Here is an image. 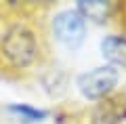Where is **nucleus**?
<instances>
[{
	"label": "nucleus",
	"instance_id": "nucleus-1",
	"mask_svg": "<svg viewBox=\"0 0 126 124\" xmlns=\"http://www.w3.org/2000/svg\"><path fill=\"white\" fill-rule=\"evenodd\" d=\"M50 40L42 9L36 4H0V78L27 80L44 70Z\"/></svg>",
	"mask_w": 126,
	"mask_h": 124
},
{
	"label": "nucleus",
	"instance_id": "nucleus-2",
	"mask_svg": "<svg viewBox=\"0 0 126 124\" xmlns=\"http://www.w3.org/2000/svg\"><path fill=\"white\" fill-rule=\"evenodd\" d=\"M118 70L111 65H101L94 67L90 71H84V74L78 78V89L90 101H101V99H107L109 95L116 90L118 86Z\"/></svg>",
	"mask_w": 126,
	"mask_h": 124
},
{
	"label": "nucleus",
	"instance_id": "nucleus-3",
	"mask_svg": "<svg viewBox=\"0 0 126 124\" xmlns=\"http://www.w3.org/2000/svg\"><path fill=\"white\" fill-rule=\"evenodd\" d=\"M53 36L67 49H78L86 36V19L78 13V9L61 11L53 17Z\"/></svg>",
	"mask_w": 126,
	"mask_h": 124
},
{
	"label": "nucleus",
	"instance_id": "nucleus-4",
	"mask_svg": "<svg viewBox=\"0 0 126 124\" xmlns=\"http://www.w3.org/2000/svg\"><path fill=\"white\" fill-rule=\"evenodd\" d=\"M126 118V101L103 99L93 111V124H120Z\"/></svg>",
	"mask_w": 126,
	"mask_h": 124
},
{
	"label": "nucleus",
	"instance_id": "nucleus-5",
	"mask_svg": "<svg viewBox=\"0 0 126 124\" xmlns=\"http://www.w3.org/2000/svg\"><path fill=\"white\" fill-rule=\"evenodd\" d=\"M101 53L111 67L126 70V36L122 34L105 36L103 42H101Z\"/></svg>",
	"mask_w": 126,
	"mask_h": 124
},
{
	"label": "nucleus",
	"instance_id": "nucleus-6",
	"mask_svg": "<svg viewBox=\"0 0 126 124\" xmlns=\"http://www.w3.org/2000/svg\"><path fill=\"white\" fill-rule=\"evenodd\" d=\"M78 13L84 19H93L94 23H105L111 13V4L103 0H82L78 2Z\"/></svg>",
	"mask_w": 126,
	"mask_h": 124
},
{
	"label": "nucleus",
	"instance_id": "nucleus-7",
	"mask_svg": "<svg viewBox=\"0 0 126 124\" xmlns=\"http://www.w3.org/2000/svg\"><path fill=\"white\" fill-rule=\"evenodd\" d=\"M13 111H19V114H23V116H27L30 120H38V118H44V111H36V109H32V107H25V105H21V107H11Z\"/></svg>",
	"mask_w": 126,
	"mask_h": 124
}]
</instances>
